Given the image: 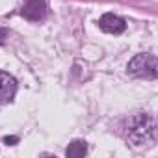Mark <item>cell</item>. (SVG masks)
I'll return each mask as SVG.
<instances>
[{"label": "cell", "instance_id": "2", "mask_svg": "<svg viewBox=\"0 0 158 158\" xmlns=\"http://www.w3.org/2000/svg\"><path fill=\"white\" fill-rule=\"evenodd\" d=\"M128 73L132 76H138V78H156L158 74V63H156V56L154 54H138L130 60L128 63Z\"/></svg>", "mask_w": 158, "mask_h": 158}, {"label": "cell", "instance_id": "4", "mask_svg": "<svg viewBox=\"0 0 158 158\" xmlns=\"http://www.w3.org/2000/svg\"><path fill=\"white\" fill-rule=\"evenodd\" d=\"M23 15L28 21H43L47 17L45 0H26L24 6H23Z\"/></svg>", "mask_w": 158, "mask_h": 158}, {"label": "cell", "instance_id": "6", "mask_svg": "<svg viewBox=\"0 0 158 158\" xmlns=\"http://www.w3.org/2000/svg\"><path fill=\"white\" fill-rule=\"evenodd\" d=\"M86 152H88V145H86V141H82V139H74V141L67 147V151H65V154L71 156V158L84 156Z\"/></svg>", "mask_w": 158, "mask_h": 158}, {"label": "cell", "instance_id": "3", "mask_svg": "<svg viewBox=\"0 0 158 158\" xmlns=\"http://www.w3.org/2000/svg\"><path fill=\"white\" fill-rule=\"evenodd\" d=\"M15 93H17V80L11 74L0 71V104L13 101Z\"/></svg>", "mask_w": 158, "mask_h": 158}, {"label": "cell", "instance_id": "8", "mask_svg": "<svg viewBox=\"0 0 158 158\" xmlns=\"http://www.w3.org/2000/svg\"><path fill=\"white\" fill-rule=\"evenodd\" d=\"M4 141H6L8 145H13V141H17V138H4Z\"/></svg>", "mask_w": 158, "mask_h": 158}, {"label": "cell", "instance_id": "7", "mask_svg": "<svg viewBox=\"0 0 158 158\" xmlns=\"http://www.w3.org/2000/svg\"><path fill=\"white\" fill-rule=\"evenodd\" d=\"M6 37H8V32H6V30H2V28H0V45H4Z\"/></svg>", "mask_w": 158, "mask_h": 158}, {"label": "cell", "instance_id": "1", "mask_svg": "<svg viewBox=\"0 0 158 158\" xmlns=\"http://www.w3.org/2000/svg\"><path fill=\"white\" fill-rule=\"evenodd\" d=\"M127 138L136 147L152 145L156 141V123L149 114H136L127 121Z\"/></svg>", "mask_w": 158, "mask_h": 158}, {"label": "cell", "instance_id": "5", "mask_svg": "<svg viewBox=\"0 0 158 158\" xmlns=\"http://www.w3.org/2000/svg\"><path fill=\"white\" fill-rule=\"evenodd\" d=\"M99 26H101L104 32H108V34H121V32H125L127 23H125L121 17L114 15V13H106V15L101 17Z\"/></svg>", "mask_w": 158, "mask_h": 158}]
</instances>
